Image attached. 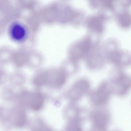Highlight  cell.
<instances>
[{
  "label": "cell",
  "instance_id": "obj_9",
  "mask_svg": "<svg viewBox=\"0 0 131 131\" xmlns=\"http://www.w3.org/2000/svg\"><path fill=\"white\" fill-rule=\"evenodd\" d=\"M14 50L8 46H0V65L3 66L11 62Z\"/></svg>",
  "mask_w": 131,
  "mask_h": 131
},
{
  "label": "cell",
  "instance_id": "obj_20",
  "mask_svg": "<svg viewBox=\"0 0 131 131\" xmlns=\"http://www.w3.org/2000/svg\"><path fill=\"white\" fill-rule=\"evenodd\" d=\"M103 3L108 7L111 8L112 6L113 0H101Z\"/></svg>",
  "mask_w": 131,
  "mask_h": 131
},
{
  "label": "cell",
  "instance_id": "obj_2",
  "mask_svg": "<svg viewBox=\"0 0 131 131\" xmlns=\"http://www.w3.org/2000/svg\"><path fill=\"white\" fill-rule=\"evenodd\" d=\"M8 36L13 42L18 43L24 42L27 39L28 35L26 28L20 24H13L8 30Z\"/></svg>",
  "mask_w": 131,
  "mask_h": 131
},
{
  "label": "cell",
  "instance_id": "obj_7",
  "mask_svg": "<svg viewBox=\"0 0 131 131\" xmlns=\"http://www.w3.org/2000/svg\"><path fill=\"white\" fill-rule=\"evenodd\" d=\"M114 82L113 84L115 89L121 95L126 93L130 87V80L128 77L124 75H120Z\"/></svg>",
  "mask_w": 131,
  "mask_h": 131
},
{
  "label": "cell",
  "instance_id": "obj_3",
  "mask_svg": "<svg viewBox=\"0 0 131 131\" xmlns=\"http://www.w3.org/2000/svg\"><path fill=\"white\" fill-rule=\"evenodd\" d=\"M21 99L25 105L26 103L32 109L38 110L42 107L44 102L43 97L39 92H36L31 95L24 91L21 96Z\"/></svg>",
  "mask_w": 131,
  "mask_h": 131
},
{
  "label": "cell",
  "instance_id": "obj_5",
  "mask_svg": "<svg viewBox=\"0 0 131 131\" xmlns=\"http://www.w3.org/2000/svg\"><path fill=\"white\" fill-rule=\"evenodd\" d=\"M110 93V88L108 84L106 83L102 84L93 94V102L97 105L103 104L108 99Z\"/></svg>",
  "mask_w": 131,
  "mask_h": 131
},
{
  "label": "cell",
  "instance_id": "obj_14",
  "mask_svg": "<svg viewBox=\"0 0 131 131\" xmlns=\"http://www.w3.org/2000/svg\"><path fill=\"white\" fill-rule=\"evenodd\" d=\"M91 45L90 40L88 38L83 40L80 45V50L83 54L88 52L90 49Z\"/></svg>",
  "mask_w": 131,
  "mask_h": 131
},
{
  "label": "cell",
  "instance_id": "obj_18",
  "mask_svg": "<svg viewBox=\"0 0 131 131\" xmlns=\"http://www.w3.org/2000/svg\"><path fill=\"white\" fill-rule=\"evenodd\" d=\"M121 56L119 53L117 52L112 53L111 55L112 60L115 63H119L121 59Z\"/></svg>",
  "mask_w": 131,
  "mask_h": 131
},
{
  "label": "cell",
  "instance_id": "obj_4",
  "mask_svg": "<svg viewBox=\"0 0 131 131\" xmlns=\"http://www.w3.org/2000/svg\"><path fill=\"white\" fill-rule=\"evenodd\" d=\"M0 127L6 130L13 127L11 107L0 105Z\"/></svg>",
  "mask_w": 131,
  "mask_h": 131
},
{
  "label": "cell",
  "instance_id": "obj_13",
  "mask_svg": "<svg viewBox=\"0 0 131 131\" xmlns=\"http://www.w3.org/2000/svg\"><path fill=\"white\" fill-rule=\"evenodd\" d=\"M119 22L121 26L124 28H127L130 25L131 18L130 15L126 12L121 14L119 16Z\"/></svg>",
  "mask_w": 131,
  "mask_h": 131
},
{
  "label": "cell",
  "instance_id": "obj_16",
  "mask_svg": "<svg viewBox=\"0 0 131 131\" xmlns=\"http://www.w3.org/2000/svg\"><path fill=\"white\" fill-rule=\"evenodd\" d=\"M3 66L0 65V86L4 84L8 78L6 72Z\"/></svg>",
  "mask_w": 131,
  "mask_h": 131
},
{
  "label": "cell",
  "instance_id": "obj_17",
  "mask_svg": "<svg viewBox=\"0 0 131 131\" xmlns=\"http://www.w3.org/2000/svg\"><path fill=\"white\" fill-rule=\"evenodd\" d=\"M69 129L70 130L80 131L81 130V128L80 126L78 121L76 120L72 121L70 125Z\"/></svg>",
  "mask_w": 131,
  "mask_h": 131
},
{
  "label": "cell",
  "instance_id": "obj_8",
  "mask_svg": "<svg viewBox=\"0 0 131 131\" xmlns=\"http://www.w3.org/2000/svg\"><path fill=\"white\" fill-rule=\"evenodd\" d=\"M92 118L94 129L99 130L105 129L107 119L106 115L104 113L97 112L94 114Z\"/></svg>",
  "mask_w": 131,
  "mask_h": 131
},
{
  "label": "cell",
  "instance_id": "obj_15",
  "mask_svg": "<svg viewBox=\"0 0 131 131\" xmlns=\"http://www.w3.org/2000/svg\"><path fill=\"white\" fill-rule=\"evenodd\" d=\"M47 77L45 75H41L37 77L34 80V84L37 86H41L47 81Z\"/></svg>",
  "mask_w": 131,
  "mask_h": 131
},
{
  "label": "cell",
  "instance_id": "obj_1",
  "mask_svg": "<svg viewBox=\"0 0 131 131\" xmlns=\"http://www.w3.org/2000/svg\"><path fill=\"white\" fill-rule=\"evenodd\" d=\"M11 107L13 127L20 128L24 126L27 122L25 106L21 103L15 102Z\"/></svg>",
  "mask_w": 131,
  "mask_h": 131
},
{
  "label": "cell",
  "instance_id": "obj_19",
  "mask_svg": "<svg viewBox=\"0 0 131 131\" xmlns=\"http://www.w3.org/2000/svg\"><path fill=\"white\" fill-rule=\"evenodd\" d=\"M65 81V78L62 75L58 76L54 81V83L57 86H60L62 85Z\"/></svg>",
  "mask_w": 131,
  "mask_h": 131
},
{
  "label": "cell",
  "instance_id": "obj_10",
  "mask_svg": "<svg viewBox=\"0 0 131 131\" xmlns=\"http://www.w3.org/2000/svg\"><path fill=\"white\" fill-rule=\"evenodd\" d=\"M16 93L11 87L6 86L2 89L0 96L3 101L7 102H10L14 101Z\"/></svg>",
  "mask_w": 131,
  "mask_h": 131
},
{
  "label": "cell",
  "instance_id": "obj_6",
  "mask_svg": "<svg viewBox=\"0 0 131 131\" xmlns=\"http://www.w3.org/2000/svg\"><path fill=\"white\" fill-rule=\"evenodd\" d=\"M89 86L88 81L81 80L76 83L71 89L69 96L73 100L76 101L79 99L87 90Z\"/></svg>",
  "mask_w": 131,
  "mask_h": 131
},
{
  "label": "cell",
  "instance_id": "obj_12",
  "mask_svg": "<svg viewBox=\"0 0 131 131\" xmlns=\"http://www.w3.org/2000/svg\"><path fill=\"white\" fill-rule=\"evenodd\" d=\"M8 79L11 85L14 86H18L23 82V77L17 70L12 73L8 77Z\"/></svg>",
  "mask_w": 131,
  "mask_h": 131
},
{
  "label": "cell",
  "instance_id": "obj_11",
  "mask_svg": "<svg viewBox=\"0 0 131 131\" xmlns=\"http://www.w3.org/2000/svg\"><path fill=\"white\" fill-rule=\"evenodd\" d=\"M88 26L90 29L97 32H102L103 29L101 19L97 16L91 18L88 21Z\"/></svg>",
  "mask_w": 131,
  "mask_h": 131
}]
</instances>
